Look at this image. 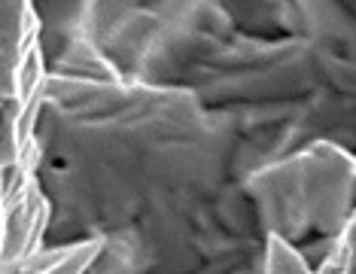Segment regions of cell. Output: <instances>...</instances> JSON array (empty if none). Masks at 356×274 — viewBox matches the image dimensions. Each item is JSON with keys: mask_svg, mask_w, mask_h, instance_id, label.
Wrapping results in <instances>:
<instances>
[{"mask_svg": "<svg viewBox=\"0 0 356 274\" xmlns=\"http://www.w3.org/2000/svg\"><path fill=\"white\" fill-rule=\"evenodd\" d=\"M247 140L195 92L49 74L37 174L46 247L104 241L86 274H262Z\"/></svg>", "mask_w": 356, "mask_h": 274, "instance_id": "cell-1", "label": "cell"}, {"mask_svg": "<svg viewBox=\"0 0 356 274\" xmlns=\"http://www.w3.org/2000/svg\"><path fill=\"white\" fill-rule=\"evenodd\" d=\"M244 189L265 235L289 241L320 271L356 213V152L311 140L250 171Z\"/></svg>", "mask_w": 356, "mask_h": 274, "instance_id": "cell-2", "label": "cell"}, {"mask_svg": "<svg viewBox=\"0 0 356 274\" xmlns=\"http://www.w3.org/2000/svg\"><path fill=\"white\" fill-rule=\"evenodd\" d=\"M104 241H74V244L43 247L19 265L3 268V274H86L101 256Z\"/></svg>", "mask_w": 356, "mask_h": 274, "instance_id": "cell-3", "label": "cell"}, {"mask_svg": "<svg viewBox=\"0 0 356 274\" xmlns=\"http://www.w3.org/2000/svg\"><path fill=\"white\" fill-rule=\"evenodd\" d=\"M262 274H320L298 250L277 235H265V262Z\"/></svg>", "mask_w": 356, "mask_h": 274, "instance_id": "cell-4", "label": "cell"}]
</instances>
